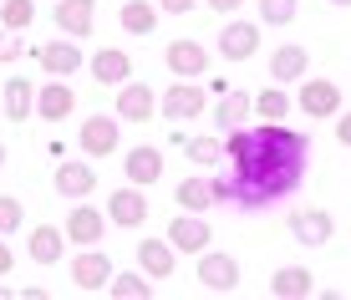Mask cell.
I'll return each mask as SVG.
<instances>
[{
  "label": "cell",
  "mask_w": 351,
  "mask_h": 300,
  "mask_svg": "<svg viewBox=\"0 0 351 300\" xmlns=\"http://www.w3.org/2000/svg\"><path fill=\"white\" fill-rule=\"evenodd\" d=\"M306 163H311V138L300 127L285 123L234 127V133H224V173L209 184L219 203L260 214L306 184Z\"/></svg>",
  "instance_id": "obj_1"
},
{
  "label": "cell",
  "mask_w": 351,
  "mask_h": 300,
  "mask_svg": "<svg viewBox=\"0 0 351 300\" xmlns=\"http://www.w3.org/2000/svg\"><path fill=\"white\" fill-rule=\"evenodd\" d=\"M77 142H82V153H87V158H112V153L123 148V127H117V117H112V112L82 117Z\"/></svg>",
  "instance_id": "obj_2"
},
{
  "label": "cell",
  "mask_w": 351,
  "mask_h": 300,
  "mask_svg": "<svg viewBox=\"0 0 351 300\" xmlns=\"http://www.w3.org/2000/svg\"><path fill=\"white\" fill-rule=\"evenodd\" d=\"M62 234L71 239V245H102V234H107V209H97V203L87 199H77L71 203V214H66V224H62Z\"/></svg>",
  "instance_id": "obj_3"
},
{
  "label": "cell",
  "mask_w": 351,
  "mask_h": 300,
  "mask_svg": "<svg viewBox=\"0 0 351 300\" xmlns=\"http://www.w3.org/2000/svg\"><path fill=\"white\" fill-rule=\"evenodd\" d=\"M168 245L178 249V255H204V249H209V239H214V229L209 224H204V214H173V219H168Z\"/></svg>",
  "instance_id": "obj_4"
},
{
  "label": "cell",
  "mask_w": 351,
  "mask_h": 300,
  "mask_svg": "<svg viewBox=\"0 0 351 300\" xmlns=\"http://www.w3.org/2000/svg\"><path fill=\"white\" fill-rule=\"evenodd\" d=\"M295 107L306 117H336L341 112V87L326 77H300V92H295Z\"/></svg>",
  "instance_id": "obj_5"
},
{
  "label": "cell",
  "mask_w": 351,
  "mask_h": 300,
  "mask_svg": "<svg viewBox=\"0 0 351 300\" xmlns=\"http://www.w3.org/2000/svg\"><path fill=\"white\" fill-rule=\"evenodd\" d=\"M199 285L214 290V295L239 290V260L224 255V249H204V255H199Z\"/></svg>",
  "instance_id": "obj_6"
},
{
  "label": "cell",
  "mask_w": 351,
  "mask_h": 300,
  "mask_svg": "<svg viewBox=\"0 0 351 300\" xmlns=\"http://www.w3.org/2000/svg\"><path fill=\"white\" fill-rule=\"evenodd\" d=\"M36 62H41L46 77H77L82 66H87V56H82V46L71 41V36H62V41H46V46H36Z\"/></svg>",
  "instance_id": "obj_7"
},
{
  "label": "cell",
  "mask_w": 351,
  "mask_h": 300,
  "mask_svg": "<svg viewBox=\"0 0 351 300\" xmlns=\"http://www.w3.org/2000/svg\"><path fill=\"white\" fill-rule=\"evenodd\" d=\"M158 112L168 117V123H189V117H204V87L199 82H184L178 77L173 87L158 97Z\"/></svg>",
  "instance_id": "obj_8"
},
{
  "label": "cell",
  "mask_w": 351,
  "mask_h": 300,
  "mask_svg": "<svg viewBox=\"0 0 351 300\" xmlns=\"http://www.w3.org/2000/svg\"><path fill=\"white\" fill-rule=\"evenodd\" d=\"M331 234H336V219L326 209H295L290 214V239H295V245L321 249V245H331Z\"/></svg>",
  "instance_id": "obj_9"
},
{
  "label": "cell",
  "mask_w": 351,
  "mask_h": 300,
  "mask_svg": "<svg viewBox=\"0 0 351 300\" xmlns=\"http://www.w3.org/2000/svg\"><path fill=\"white\" fill-rule=\"evenodd\" d=\"M163 62H168V71H173V77L193 82V77H204V71H209V51H204L193 36H178V41H168Z\"/></svg>",
  "instance_id": "obj_10"
},
{
  "label": "cell",
  "mask_w": 351,
  "mask_h": 300,
  "mask_svg": "<svg viewBox=\"0 0 351 300\" xmlns=\"http://www.w3.org/2000/svg\"><path fill=\"white\" fill-rule=\"evenodd\" d=\"M107 280H112V260H107L97 245H87V255L71 260V285H77V290L97 295V290H107Z\"/></svg>",
  "instance_id": "obj_11"
},
{
  "label": "cell",
  "mask_w": 351,
  "mask_h": 300,
  "mask_svg": "<svg viewBox=\"0 0 351 300\" xmlns=\"http://www.w3.org/2000/svg\"><path fill=\"white\" fill-rule=\"evenodd\" d=\"M143 219H148V199H143V188L138 184L112 188V199H107V224H117V229H138Z\"/></svg>",
  "instance_id": "obj_12"
},
{
  "label": "cell",
  "mask_w": 351,
  "mask_h": 300,
  "mask_svg": "<svg viewBox=\"0 0 351 300\" xmlns=\"http://www.w3.org/2000/svg\"><path fill=\"white\" fill-rule=\"evenodd\" d=\"M153 112H158V97H153V87L148 82H123L117 87V117L123 123H153Z\"/></svg>",
  "instance_id": "obj_13"
},
{
  "label": "cell",
  "mask_w": 351,
  "mask_h": 300,
  "mask_svg": "<svg viewBox=\"0 0 351 300\" xmlns=\"http://www.w3.org/2000/svg\"><path fill=\"white\" fill-rule=\"evenodd\" d=\"M51 184H56V194H62V199H87L97 188V168L87 158H66V163H56Z\"/></svg>",
  "instance_id": "obj_14"
},
{
  "label": "cell",
  "mask_w": 351,
  "mask_h": 300,
  "mask_svg": "<svg viewBox=\"0 0 351 300\" xmlns=\"http://www.w3.org/2000/svg\"><path fill=\"white\" fill-rule=\"evenodd\" d=\"M260 51V26L255 21H229L219 31V56L224 62H250Z\"/></svg>",
  "instance_id": "obj_15"
},
{
  "label": "cell",
  "mask_w": 351,
  "mask_h": 300,
  "mask_svg": "<svg viewBox=\"0 0 351 300\" xmlns=\"http://www.w3.org/2000/svg\"><path fill=\"white\" fill-rule=\"evenodd\" d=\"M87 71L97 77V87H123V82L132 77V56L117 51V46H102V51L87 56Z\"/></svg>",
  "instance_id": "obj_16"
},
{
  "label": "cell",
  "mask_w": 351,
  "mask_h": 300,
  "mask_svg": "<svg viewBox=\"0 0 351 300\" xmlns=\"http://www.w3.org/2000/svg\"><path fill=\"white\" fill-rule=\"evenodd\" d=\"M71 112H77V92H71L62 77H51L46 87H36V117L62 123V117H71Z\"/></svg>",
  "instance_id": "obj_17"
},
{
  "label": "cell",
  "mask_w": 351,
  "mask_h": 300,
  "mask_svg": "<svg viewBox=\"0 0 351 300\" xmlns=\"http://www.w3.org/2000/svg\"><path fill=\"white\" fill-rule=\"evenodd\" d=\"M92 16H97V0H56V10H51L56 31L71 36V41L92 36Z\"/></svg>",
  "instance_id": "obj_18"
},
{
  "label": "cell",
  "mask_w": 351,
  "mask_h": 300,
  "mask_svg": "<svg viewBox=\"0 0 351 300\" xmlns=\"http://www.w3.org/2000/svg\"><path fill=\"white\" fill-rule=\"evenodd\" d=\"M178 265V249L168 245V239H138V270L148 275V280H168Z\"/></svg>",
  "instance_id": "obj_19"
},
{
  "label": "cell",
  "mask_w": 351,
  "mask_h": 300,
  "mask_svg": "<svg viewBox=\"0 0 351 300\" xmlns=\"http://www.w3.org/2000/svg\"><path fill=\"white\" fill-rule=\"evenodd\" d=\"M123 173H128V184L153 188V184L163 178V153L153 148V142H143V148H132L128 158H123Z\"/></svg>",
  "instance_id": "obj_20"
},
{
  "label": "cell",
  "mask_w": 351,
  "mask_h": 300,
  "mask_svg": "<svg viewBox=\"0 0 351 300\" xmlns=\"http://www.w3.org/2000/svg\"><path fill=\"white\" fill-rule=\"evenodd\" d=\"M250 117H255V92H229V97L214 107V133H234V127H245Z\"/></svg>",
  "instance_id": "obj_21"
},
{
  "label": "cell",
  "mask_w": 351,
  "mask_h": 300,
  "mask_svg": "<svg viewBox=\"0 0 351 300\" xmlns=\"http://www.w3.org/2000/svg\"><path fill=\"white\" fill-rule=\"evenodd\" d=\"M270 295L275 300H306V295H316V275L306 265H285L270 275Z\"/></svg>",
  "instance_id": "obj_22"
},
{
  "label": "cell",
  "mask_w": 351,
  "mask_h": 300,
  "mask_svg": "<svg viewBox=\"0 0 351 300\" xmlns=\"http://www.w3.org/2000/svg\"><path fill=\"white\" fill-rule=\"evenodd\" d=\"M26 249H31V265H62V255H66V234L56 229V224H36L31 239H26Z\"/></svg>",
  "instance_id": "obj_23"
},
{
  "label": "cell",
  "mask_w": 351,
  "mask_h": 300,
  "mask_svg": "<svg viewBox=\"0 0 351 300\" xmlns=\"http://www.w3.org/2000/svg\"><path fill=\"white\" fill-rule=\"evenodd\" d=\"M0 112H5L10 123H31V112H36V87H31V77H10V82H5V92H0Z\"/></svg>",
  "instance_id": "obj_24"
},
{
  "label": "cell",
  "mask_w": 351,
  "mask_h": 300,
  "mask_svg": "<svg viewBox=\"0 0 351 300\" xmlns=\"http://www.w3.org/2000/svg\"><path fill=\"white\" fill-rule=\"evenodd\" d=\"M311 71V51L306 46H275V56H270V82H300Z\"/></svg>",
  "instance_id": "obj_25"
},
{
  "label": "cell",
  "mask_w": 351,
  "mask_h": 300,
  "mask_svg": "<svg viewBox=\"0 0 351 300\" xmlns=\"http://www.w3.org/2000/svg\"><path fill=\"white\" fill-rule=\"evenodd\" d=\"M173 203H178V209H189V214H209L219 199H214V184H209V178H184V184L173 188Z\"/></svg>",
  "instance_id": "obj_26"
},
{
  "label": "cell",
  "mask_w": 351,
  "mask_h": 300,
  "mask_svg": "<svg viewBox=\"0 0 351 300\" xmlns=\"http://www.w3.org/2000/svg\"><path fill=\"white\" fill-rule=\"evenodd\" d=\"M290 112H295V97H290L280 82H270L265 92H255V117H265V123H285Z\"/></svg>",
  "instance_id": "obj_27"
},
{
  "label": "cell",
  "mask_w": 351,
  "mask_h": 300,
  "mask_svg": "<svg viewBox=\"0 0 351 300\" xmlns=\"http://www.w3.org/2000/svg\"><path fill=\"white\" fill-rule=\"evenodd\" d=\"M158 16H163L158 0H128L123 5V31L128 36H153L158 31Z\"/></svg>",
  "instance_id": "obj_28"
},
{
  "label": "cell",
  "mask_w": 351,
  "mask_h": 300,
  "mask_svg": "<svg viewBox=\"0 0 351 300\" xmlns=\"http://www.w3.org/2000/svg\"><path fill=\"white\" fill-rule=\"evenodd\" d=\"M107 290H112V300H148L153 295V280H148V275H132V270H112Z\"/></svg>",
  "instance_id": "obj_29"
},
{
  "label": "cell",
  "mask_w": 351,
  "mask_h": 300,
  "mask_svg": "<svg viewBox=\"0 0 351 300\" xmlns=\"http://www.w3.org/2000/svg\"><path fill=\"white\" fill-rule=\"evenodd\" d=\"M184 153H189V163H193V168H214V163L224 158V138H219V133L189 138V142H184Z\"/></svg>",
  "instance_id": "obj_30"
},
{
  "label": "cell",
  "mask_w": 351,
  "mask_h": 300,
  "mask_svg": "<svg viewBox=\"0 0 351 300\" xmlns=\"http://www.w3.org/2000/svg\"><path fill=\"white\" fill-rule=\"evenodd\" d=\"M36 21V0H0V26L5 31H26Z\"/></svg>",
  "instance_id": "obj_31"
},
{
  "label": "cell",
  "mask_w": 351,
  "mask_h": 300,
  "mask_svg": "<svg viewBox=\"0 0 351 300\" xmlns=\"http://www.w3.org/2000/svg\"><path fill=\"white\" fill-rule=\"evenodd\" d=\"M260 21L265 26H290L295 21V0H260Z\"/></svg>",
  "instance_id": "obj_32"
},
{
  "label": "cell",
  "mask_w": 351,
  "mask_h": 300,
  "mask_svg": "<svg viewBox=\"0 0 351 300\" xmlns=\"http://www.w3.org/2000/svg\"><path fill=\"white\" fill-rule=\"evenodd\" d=\"M26 224V209H21L16 194H0V234H16Z\"/></svg>",
  "instance_id": "obj_33"
},
{
  "label": "cell",
  "mask_w": 351,
  "mask_h": 300,
  "mask_svg": "<svg viewBox=\"0 0 351 300\" xmlns=\"http://www.w3.org/2000/svg\"><path fill=\"white\" fill-rule=\"evenodd\" d=\"M21 51H26V41H21V31H5V26H0V66L21 62Z\"/></svg>",
  "instance_id": "obj_34"
},
{
  "label": "cell",
  "mask_w": 351,
  "mask_h": 300,
  "mask_svg": "<svg viewBox=\"0 0 351 300\" xmlns=\"http://www.w3.org/2000/svg\"><path fill=\"white\" fill-rule=\"evenodd\" d=\"M193 5H199V0H158V10H163V16H189Z\"/></svg>",
  "instance_id": "obj_35"
},
{
  "label": "cell",
  "mask_w": 351,
  "mask_h": 300,
  "mask_svg": "<svg viewBox=\"0 0 351 300\" xmlns=\"http://www.w3.org/2000/svg\"><path fill=\"white\" fill-rule=\"evenodd\" d=\"M336 142H341V148H351V112H346V117L336 112Z\"/></svg>",
  "instance_id": "obj_36"
},
{
  "label": "cell",
  "mask_w": 351,
  "mask_h": 300,
  "mask_svg": "<svg viewBox=\"0 0 351 300\" xmlns=\"http://www.w3.org/2000/svg\"><path fill=\"white\" fill-rule=\"evenodd\" d=\"M10 270H16V249L0 239V275H10Z\"/></svg>",
  "instance_id": "obj_37"
},
{
  "label": "cell",
  "mask_w": 351,
  "mask_h": 300,
  "mask_svg": "<svg viewBox=\"0 0 351 300\" xmlns=\"http://www.w3.org/2000/svg\"><path fill=\"white\" fill-rule=\"evenodd\" d=\"M204 5H209V10H219V16H234V10L245 5V0H204Z\"/></svg>",
  "instance_id": "obj_38"
},
{
  "label": "cell",
  "mask_w": 351,
  "mask_h": 300,
  "mask_svg": "<svg viewBox=\"0 0 351 300\" xmlns=\"http://www.w3.org/2000/svg\"><path fill=\"white\" fill-rule=\"evenodd\" d=\"M0 168H5V142H0Z\"/></svg>",
  "instance_id": "obj_39"
},
{
  "label": "cell",
  "mask_w": 351,
  "mask_h": 300,
  "mask_svg": "<svg viewBox=\"0 0 351 300\" xmlns=\"http://www.w3.org/2000/svg\"><path fill=\"white\" fill-rule=\"evenodd\" d=\"M5 295H10V285H0V300H5Z\"/></svg>",
  "instance_id": "obj_40"
},
{
  "label": "cell",
  "mask_w": 351,
  "mask_h": 300,
  "mask_svg": "<svg viewBox=\"0 0 351 300\" xmlns=\"http://www.w3.org/2000/svg\"><path fill=\"white\" fill-rule=\"evenodd\" d=\"M331 5H351V0H331Z\"/></svg>",
  "instance_id": "obj_41"
}]
</instances>
